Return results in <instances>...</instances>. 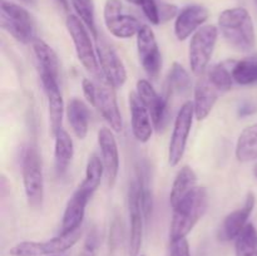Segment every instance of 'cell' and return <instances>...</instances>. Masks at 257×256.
<instances>
[{
	"label": "cell",
	"mask_w": 257,
	"mask_h": 256,
	"mask_svg": "<svg viewBox=\"0 0 257 256\" xmlns=\"http://www.w3.org/2000/svg\"><path fill=\"white\" fill-rule=\"evenodd\" d=\"M33 52L39 68L40 78H59V59L57 53L44 40L37 39L32 43Z\"/></svg>",
	"instance_id": "cell-22"
},
{
	"label": "cell",
	"mask_w": 257,
	"mask_h": 256,
	"mask_svg": "<svg viewBox=\"0 0 257 256\" xmlns=\"http://www.w3.org/2000/svg\"><path fill=\"white\" fill-rule=\"evenodd\" d=\"M225 89L213 79L208 70L200 75L195 87V99H193L195 117L198 120L205 119L215 107L220 95H222Z\"/></svg>",
	"instance_id": "cell-14"
},
{
	"label": "cell",
	"mask_w": 257,
	"mask_h": 256,
	"mask_svg": "<svg viewBox=\"0 0 257 256\" xmlns=\"http://www.w3.org/2000/svg\"><path fill=\"white\" fill-rule=\"evenodd\" d=\"M218 38V29L215 25H203L195 34L190 42V65L193 74L202 75L207 70L208 63L215 50Z\"/></svg>",
	"instance_id": "cell-6"
},
{
	"label": "cell",
	"mask_w": 257,
	"mask_h": 256,
	"mask_svg": "<svg viewBox=\"0 0 257 256\" xmlns=\"http://www.w3.org/2000/svg\"><path fill=\"white\" fill-rule=\"evenodd\" d=\"M43 88L48 98V112H49V125L50 135L53 137L62 130L63 112H64V103H63L62 93H60L58 80L54 78H40Z\"/></svg>",
	"instance_id": "cell-21"
},
{
	"label": "cell",
	"mask_w": 257,
	"mask_h": 256,
	"mask_svg": "<svg viewBox=\"0 0 257 256\" xmlns=\"http://www.w3.org/2000/svg\"><path fill=\"white\" fill-rule=\"evenodd\" d=\"M257 110V105L251 102H243L238 108V115L240 117H247V115L253 114Z\"/></svg>",
	"instance_id": "cell-35"
},
{
	"label": "cell",
	"mask_w": 257,
	"mask_h": 256,
	"mask_svg": "<svg viewBox=\"0 0 257 256\" xmlns=\"http://www.w3.org/2000/svg\"><path fill=\"white\" fill-rule=\"evenodd\" d=\"M102 74L114 88H120L127 80V70L114 48L103 38H97L95 45Z\"/></svg>",
	"instance_id": "cell-10"
},
{
	"label": "cell",
	"mask_w": 257,
	"mask_h": 256,
	"mask_svg": "<svg viewBox=\"0 0 257 256\" xmlns=\"http://www.w3.org/2000/svg\"><path fill=\"white\" fill-rule=\"evenodd\" d=\"M57 256H68V255H57Z\"/></svg>",
	"instance_id": "cell-40"
},
{
	"label": "cell",
	"mask_w": 257,
	"mask_h": 256,
	"mask_svg": "<svg viewBox=\"0 0 257 256\" xmlns=\"http://www.w3.org/2000/svg\"><path fill=\"white\" fill-rule=\"evenodd\" d=\"M65 25L75 47V53L79 62L88 72L99 77V62H98L97 52L90 40L88 28L77 15L73 14L68 15Z\"/></svg>",
	"instance_id": "cell-7"
},
{
	"label": "cell",
	"mask_w": 257,
	"mask_h": 256,
	"mask_svg": "<svg viewBox=\"0 0 257 256\" xmlns=\"http://www.w3.org/2000/svg\"><path fill=\"white\" fill-rule=\"evenodd\" d=\"M178 8L175 4H168V3H161L158 4V14H160L161 24L170 22L173 18H177Z\"/></svg>",
	"instance_id": "cell-33"
},
{
	"label": "cell",
	"mask_w": 257,
	"mask_h": 256,
	"mask_svg": "<svg viewBox=\"0 0 257 256\" xmlns=\"http://www.w3.org/2000/svg\"><path fill=\"white\" fill-rule=\"evenodd\" d=\"M97 78L98 80L95 82L94 97H93L90 104L97 108L105 122L110 125V130L114 132H120L123 128V120L114 93L115 88L104 77H102L100 80L99 77Z\"/></svg>",
	"instance_id": "cell-9"
},
{
	"label": "cell",
	"mask_w": 257,
	"mask_h": 256,
	"mask_svg": "<svg viewBox=\"0 0 257 256\" xmlns=\"http://www.w3.org/2000/svg\"><path fill=\"white\" fill-rule=\"evenodd\" d=\"M210 13L202 5H188L178 13L175 23V34L178 40H186L206 23Z\"/></svg>",
	"instance_id": "cell-19"
},
{
	"label": "cell",
	"mask_w": 257,
	"mask_h": 256,
	"mask_svg": "<svg viewBox=\"0 0 257 256\" xmlns=\"http://www.w3.org/2000/svg\"><path fill=\"white\" fill-rule=\"evenodd\" d=\"M141 256H143V255H141Z\"/></svg>",
	"instance_id": "cell-42"
},
{
	"label": "cell",
	"mask_w": 257,
	"mask_h": 256,
	"mask_svg": "<svg viewBox=\"0 0 257 256\" xmlns=\"http://www.w3.org/2000/svg\"><path fill=\"white\" fill-rule=\"evenodd\" d=\"M55 147H54V165L55 172L59 177L67 173L70 162L74 156V145L73 140L67 131L62 130L55 136Z\"/></svg>",
	"instance_id": "cell-24"
},
{
	"label": "cell",
	"mask_w": 257,
	"mask_h": 256,
	"mask_svg": "<svg viewBox=\"0 0 257 256\" xmlns=\"http://www.w3.org/2000/svg\"><path fill=\"white\" fill-rule=\"evenodd\" d=\"M23 2L28 3V4H32V3H33V2H34V0H23Z\"/></svg>",
	"instance_id": "cell-39"
},
{
	"label": "cell",
	"mask_w": 257,
	"mask_h": 256,
	"mask_svg": "<svg viewBox=\"0 0 257 256\" xmlns=\"http://www.w3.org/2000/svg\"><path fill=\"white\" fill-rule=\"evenodd\" d=\"M137 49L145 72L151 78H157L162 68V55L155 33L148 25H142L138 32Z\"/></svg>",
	"instance_id": "cell-12"
},
{
	"label": "cell",
	"mask_w": 257,
	"mask_h": 256,
	"mask_svg": "<svg viewBox=\"0 0 257 256\" xmlns=\"http://www.w3.org/2000/svg\"><path fill=\"white\" fill-rule=\"evenodd\" d=\"M218 28L226 42L238 52H251L256 44L252 18L245 8L223 10L218 18Z\"/></svg>",
	"instance_id": "cell-1"
},
{
	"label": "cell",
	"mask_w": 257,
	"mask_h": 256,
	"mask_svg": "<svg viewBox=\"0 0 257 256\" xmlns=\"http://www.w3.org/2000/svg\"><path fill=\"white\" fill-rule=\"evenodd\" d=\"M171 256H191L187 238L171 241Z\"/></svg>",
	"instance_id": "cell-34"
},
{
	"label": "cell",
	"mask_w": 257,
	"mask_h": 256,
	"mask_svg": "<svg viewBox=\"0 0 257 256\" xmlns=\"http://www.w3.org/2000/svg\"><path fill=\"white\" fill-rule=\"evenodd\" d=\"M137 94L150 110L153 125L157 131H162L168 120L167 99L161 97L147 79H140L137 82Z\"/></svg>",
	"instance_id": "cell-15"
},
{
	"label": "cell",
	"mask_w": 257,
	"mask_h": 256,
	"mask_svg": "<svg viewBox=\"0 0 257 256\" xmlns=\"http://www.w3.org/2000/svg\"><path fill=\"white\" fill-rule=\"evenodd\" d=\"M82 236V228L47 241H23L10 248L12 256H57L72 248Z\"/></svg>",
	"instance_id": "cell-5"
},
{
	"label": "cell",
	"mask_w": 257,
	"mask_h": 256,
	"mask_svg": "<svg viewBox=\"0 0 257 256\" xmlns=\"http://www.w3.org/2000/svg\"><path fill=\"white\" fill-rule=\"evenodd\" d=\"M130 109L132 132L136 140L141 143H147L153 135L152 118L150 110L137 94V92L130 93Z\"/></svg>",
	"instance_id": "cell-18"
},
{
	"label": "cell",
	"mask_w": 257,
	"mask_h": 256,
	"mask_svg": "<svg viewBox=\"0 0 257 256\" xmlns=\"http://www.w3.org/2000/svg\"><path fill=\"white\" fill-rule=\"evenodd\" d=\"M141 8H142L143 10V14L146 15V18H147L152 24H161L160 14H158V4L155 0H145L143 4L141 5Z\"/></svg>",
	"instance_id": "cell-32"
},
{
	"label": "cell",
	"mask_w": 257,
	"mask_h": 256,
	"mask_svg": "<svg viewBox=\"0 0 257 256\" xmlns=\"http://www.w3.org/2000/svg\"><path fill=\"white\" fill-rule=\"evenodd\" d=\"M2 28L23 44L37 39L34 18L25 8L10 2H2Z\"/></svg>",
	"instance_id": "cell-4"
},
{
	"label": "cell",
	"mask_w": 257,
	"mask_h": 256,
	"mask_svg": "<svg viewBox=\"0 0 257 256\" xmlns=\"http://www.w3.org/2000/svg\"><path fill=\"white\" fill-rule=\"evenodd\" d=\"M191 84H192V82H191L190 74H188L187 70L180 63H173L167 77L168 95H172L175 93H177V94H185V93H187L190 90Z\"/></svg>",
	"instance_id": "cell-28"
},
{
	"label": "cell",
	"mask_w": 257,
	"mask_h": 256,
	"mask_svg": "<svg viewBox=\"0 0 257 256\" xmlns=\"http://www.w3.org/2000/svg\"><path fill=\"white\" fill-rule=\"evenodd\" d=\"M103 172H104V167H103L102 160L97 155L90 156L87 163V170H85V178L79 185V188L93 196V193L99 187Z\"/></svg>",
	"instance_id": "cell-29"
},
{
	"label": "cell",
	"mask_w": 257,
	"mask_h": 256,
	"mask_svg": "<svg viewBox=\"0 0 257 256\" xmlns=\"http://www.w3.org/2000/svg\"><path fill=\"white\" fill-rule=\"evenodd\" d=\"M236 256H257V230L248 222L236 237Z\"/></svg>",
	"instance_id": "cell-30"
},
{
	"label": "cell",
	"mask_w": 257,
	"mask_h": 256,
	"mask_svg": "<svg viewBox=\"0 0 257 256\" xmlns=\"http://www.w3.org/2000/svg\"><path fill=\"white\" fill-rule=\"evenodd\" d=\"M73 8H74L77 17L84 23L85 27L88 28L93 37L97 39L98 30L95 25V8L93 0H70Z\"/></svg>",
	"instance_id": "cell-31"
},
{
	"label": "cell",
	"mask_w": 257,
	"mask_h": 256,
	"mask_svg": "<svg viewBox=\"0 0 257 256\" xmlns=\"http://www.w3.org/2000/svg\"><path fill=\"white\" fill-rule=\"evenodd\" d=\"M58 3H59V5L63 8V10H64V12H68V10H69V4H68V0H58Z\"/></svg>",
	"instance_id": "cell-36"
},
{
	"label": "cell",
	"mask_w": 257,
	"mask_h": 256,
	"mask_svg": "<svg viewBox=\"0 0 257 256\" xmlns=\"http://www.w3.org/2000/svg\"><path fill=\"white\" fill-rule=\"evenodd\" d=\"M90 197L92 196L85 192V191H83L82 188L78 187L75 190V192L68 200L67 206H65L64 213H63L60 235H65V233H70L73 231L79 230L85 215V207H87Z\"/></svg>",
	"instance_id": "cell-20"
},
{
	"label": "cell",
	"mask_w": 257,
	"mask_h": 256,
	"mask_svg": "<svg viewBox=\"0 0 257 256\" xmlns=\"http://www.w3.org/2000/svg\"><path fill=\"white\" fill-rule=\"evenodd\" d=\"M255 202L256 198L253 192H248L242 207L237 208L226 216L220 230H218V238L221 241L236 240V237L240 235L241 231L248 223L247 220L255 207Z\"/></svg>",
	"instance_id": "cell-17"
},
{
	"label": "cell",
	"mask_w": 257,
	"mask_h": 256,
	"mask_svg": "<svg viewBox=\"0 0 257 256\" xmlns=\"http://www.w3.org/2000/svg\"><path fill=\"white\" fill-rule=\"evenodd\" d=\"M255 3H256V4H257V0H255Z\"/></svg>",
	"instance_id": "cell-41"
},
{
	"label": "cell",
	"mask_w": 257,
	"mask_h": 256,
	"mask_svg": "<svg viewBox=\"0 0 257 256\" xmlns=\"http://www.w3.org/2000/svg\"><path fill=\"white\" fill-rule=\"evenodd\" d=\"M22 175L28 205L34 210H38L42 207L44 200V178L39 152L33 146H29L24 151L22 160Z\"/></svg>",
	"instance_id": "cell-3"
},
{
	"label": "cell",
	"mask_w": 257,
	"mask_h": 256,
	"mask_svg": "<svg viewBox=\"0 0 257 256\" xmlns=\"http://www.w3.org/2000/svg\"><path fill=\"white\" fill-rule=\"evenodd\" d=\"M208 195L205 187H196L185 200L173 208L171 241L185 238L207 211Z\"/></svg>",
	"instance_id": "cell-2"
},
{
	"label": "cell",
	"mask_w": 257,
	"mask_h": 256,
	"mask_svg": "<svg viewBox=\"0 0 257 256\" xmlns=\"http://www.w3.org/2000/svg\"><path fill=\"white\" fill-rule=\"evenodd\" d=\"M128 210H130V256H138L143 241V220L146 217L141 202L138 180L131 182L128 190Z\"/></svg>",
	"instance_id": "cell-13"
},
{
	"label": "cell",
	"mask_w": 257,
	"mask_h": 256,
	"mask_svg": "<svg viewBox=\"0 0 257 256\" xmlns=\"http://www.w3.org/2000/svg\"><path fill=\"white\" fill-rule=\"evenodd\" d=\"M232 78L237 84H257V55L232 63Z\"/></svg>",
	"instance_id": "cell-27"
},
{
	"label": "cell",
	"mask_w": 257,
	"mask_h": 256,
	"mask_svg": "<svg viewBox=\"0 0 257 256\" xmlns=\"http://www.w3.org/2000/svg\"><path fill=\"white\" fill-rule=\"evenodd\" d=\"M197 187V176L190 166H183L178 171L170 193L171 207L175 208Z\"/></svg>",
	"instance_id": "cell-23"
},
{
	"label": "cell",
	"mask_w": 257,
	"mask_h": 256,
	"mask_svg": "<svg viewBox=\"0 0 257 256\" xmlns=\"http://www.w3.org/2000/svg\"><path fill=\"white\" fill-rule=\"evenodd\" d=\"M125 2L131 3V4H135V5H138V7H141V5L143 4V2L145 0H125Z\"/></svg>",
	"instance_id": "cell-37"
},
{
	"label": "cell",
	"mask_w": 257,
	"mask_h": 256,
	"mask_svg": "<svg viewBox=\"0 0 257 256\" xmlns=\"http://www.w3.org/2000/svg\"><path fill=\"white\" fill-rule=\"evenodd\" d=\"M67 117L73 132L79 140H84L89 128V109L83 100L73 98L67 105Z\"/></svg>",
	"instance_id": "cell-25"
},
{
	"label": "cell",
	"mask_w": 257,
	"mask_h": 256,
	"mask_svg": "<svg viewBox=\"0 0 257 256\" xmlns=\"http://www.w3.org/2000/svg\"><path fill=\"white\" fill-rule=\"evenodd\" d=\"M98 145L102 153V162L108 186L113 187L119 171V152L117 141L110 128H100L98 132Z\"/></svg>",
	"instance_id": "cell-16"
},
{
	"label": "cell",
	"mask_w": 257,
	"mask_h": 256,
	"mask_svg": "<svg viewBox=\"0 0 257 256\" xmlns=\"http://www.w3.org/2000/svg\"><path fill=\"white\" fill-rule=\"evenodd\" d=\"M236 158L240 162L257 160V123L248 125L238 136L236 143Z\"/></svg>",
	"instance_id": "cell-26"
},
{
	"label": "cell",
	"mask_w": 257,
	"mask_h": 256,
	"mask_svg": "<svg viewBox=\"0 0 257 256\" xmlns=\"http://www.w3.org/2000/svg\"><path fill=\"white\" fill-rule=\"evenodd\" d=\"M253 176L257 178V162H256V165L253 166Z\"/></svg>",
	"instance_id": "cell-38"
},
{
	"label": "cell",
	"mask_w": 257,
	"mask_h": 256,
	"mask_svg": "<svg viewBox=\"0 0 257 256\" xmlns=\"http://www.w3.org/2000/svg\"><path fill=\"white\" fill-rule=\"evenodd\" d=\"M193 117H195V105L193 102L183 103L177 113L175 119L172 136L170 141V148H168V162L171 166H177L182 160L187 145L188 136H190L191 128H192Z\"/></svg>",
	"instance_id": "cell-8"
},
{
	"label": "cell",
	"mask_w": 257,
	"mask_h": 256,
	"mask_svg": "<svg viewBox=\"0 0 257 256\" xmlns=\"http://www.w3.org/2000/svg\"><path fill=\"white\" fill-rule=\"evenodd\" d=\"M123 4L120 0H107L104 4V23L110 34L117 38H127L137 35L141 29L140 20L132 15L123 14Z\"/></svg>",
	"instance_id": "cell-11"
}]
</instances>
